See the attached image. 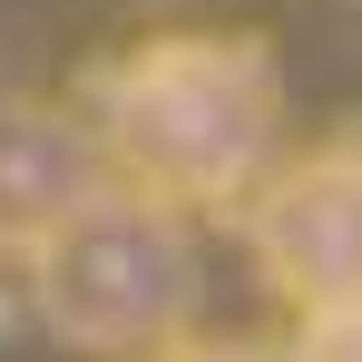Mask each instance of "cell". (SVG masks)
I'll use <instances>...</instances> for the list:
<instances>
[{"label":"cell","mask_w":362,"mask_h":362,"mask_svg":"<svg viewBox=\"0 0 362 362\" xmlns=\"http://www.w3.org/2000/svg\"><path fill=\"white\" fill-rule=\"evenodd\" d=\"M20 294L40 313V333L78 362H137L196 313V235L186 216L98 186L59 235L20 264Z\"/></svg>","instance_id":"cell-2"},{"label":"cell","mask_w":362,"mask_h":362,"mask_svg":"<svg viewBox=\"0 0 362 362\" xmlns=\"http://www.w3.org/2000/svg\"><path fill=\"white\" fill-rule=\"evenodd\" d=\"M78 118L98 137L108 186L167 206V216H245V196L284 157V78L255 40L226 30H167L137 40L88 78Z\"/></svg>","instance_id":"cell-1"},{"label":"cell","mask_w":362,"mask_h":362,"mask_svg":"<svg viewBox=\"0 0 362 362\" xmlns=\"http://www.w3.org/2000/svg\"><path fill=\"white\" fill-rule=\"evenodd\" d=\"M108 186L98 137L59 98H0V264H30Z\"/></svg>","instance_id":"cell-4"},{"label":"cell","mask_w":362,"mask_h":362,"mask_svg":"<svg viewBox=\"0 0 362 362\" xmlns=\"http://www.w3.org/2000/svg\"><path fill=\"white\" fill-rule=\"evenodd\" d=\"M284 362H362V294H353V303H313V313H294Z\"/></svg>","instance_id":"cell-5"},{"label":"cell","mask_w":362,"mask_h":362,"mask_svg":"<svg viewBox=\"0 0 362 362\" xmlns=\"http://www.w3.org/2000/svg\"><path fill=\"white\" fill-rule=\"evenodd\" d=\"M245 245H255V274L294 313L353 303L362 294V137L284 147L274 177L245 196Z\"/></svg>","instance_id":"cell-3"},{"label":"cell","mask_w":362,"mask_h":362,"mask_svg":"<svg viewBox=\"0 0 362 362\" xmlns=\"http://www.w3.org/2000/svg\"><path fill=\"white\" fill-rule=\"evenodd\" d=\"M137 362H284V343H264V333H167Z\"/></svg>","instance_id":"cell-6"}]
</instances>
